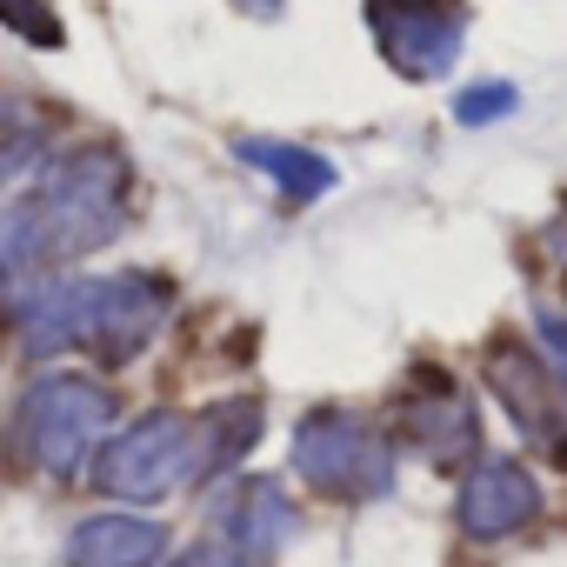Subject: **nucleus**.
<instances>
[{
    "mask_svg": "<svg viewBox=\"0 0 567 567\" xmlns=\"http://www.w3.org/2000/svg\"><path fill=\"white\" fill-rule=\"evenodd\" d=\"M540 514V481L520 461H474L461 487V527L474 540H507Z\"/></svg>",
    "mask_w": 567,
    "mask_h": 567,
    "instance_id": "9d476101",
    "label": "nucleus"
},
{
    "mask_svg": "<svg viewBox=\"0 0 567 567\" xmlns=\"http://www.w3.org/2000/svg\"><path fill=\"white\" fill-rule=\"evenodd\" d=\"M194 474H200V427H187L181 414H147L114 441H101L94 454V487L121 501H161Z\"/></svg>",
    "mask_w": 567,
    "mask_h": 567,
    "instance_id": "20e7f679",
    "label": "nucleus"
},
{
    "mask_svg": "<svg viewBox=\"0 0 567 567\" xmlns=\"http://www.w3.org/2000/svg\"><path fill=\"white\" fill-rule=\"evenodd\" d=\"M127 227V161L114 147H74L48 161L41 187L8 207V274L14 288L34 267L81 260Z\"/></svg>",
    "mask_w": 567,
    "mask_h": 567,
    "instance_id": "f257e3e1",
    "label": "nucleus"
},
{
    "mask_svg": "<svg viewBox=\"0 0 567 567\" xmlns=\"http://www.w3.org/2000/svg\"><path fill=\"white\" fill-rule=\"evenodd\" d=\"M167 321V280L161 274H107L81 288V348L101 361H134Z\"/></svg>",
    "mask_w": 567,
    "mask_h": 567,
    "instance_id": "423d86ee",
    "label": "nucleus"
},
{
    "mask_svg": "<svg viewBox=\"0 0 567 567\" xmlns=\"http://www.w3.org/2000/svg\"><path fill=\"white\" fill-rule=\"evenodd\" d=\"M240 161L260 167L288 200H321L334 187V161H321L315 147H295V141H240Z\"/></svg>",
    "mask_w": 567,
    "mask_h": 567,
    "instance_id": "ddd939ff",
    "label": "nucleus"
},
{
    "mask_svg": "<svg viewBox=\"0 0 567 567\" xmlns=\"http://www.w3.org/2000/svg\"><path fill=\"white\" fill-rule=\"evenodd\" d=\"M487 394L514 414L520 434H534L540 447L567 454V408H560V388H554V374H547L527 348H514V341H494V348H487Z\"/></svg>",
    "mask_w": 567,
    "mask_h": 567,
    "instance_id": "6e6552de",
    "label": "nucleus"
},
{
    "mask_svg": "<svg viewBox=\"0 0 567 567\" xmlns=\"http://www.w3.org/2000/svg\"><path fill=\"white\" fill-rule=\"evenodd\" d=\"M295 474L328 501H374V494L394 487V447L361 414L321 408L295 434Z\"/></svg>",
    "mask_w": 567,
    "mask_h": 567,
    "instance_id": "7ed1b4c3",
    "label": "nucleus"
},
{
    "mask_svg": "<svg viewBox=\"0 0 567 567\" xmlns=\"http://www.w3.org/2000/svg\"><path fill=\"white\" fill-rule=\"evenodd\" d=\"M547 240H554V247H560V260H567V214H560V220L547 227Z\"/></svg>",
    "mask_w": 567,
    "mask_h": 567,
    "instance_id": "6ab92c4d",
    "label": "nucleus"
},
{
    "mask_svg": "<svg viewBox=\"0 0 567 567\" xmlns=\"http://www.w3.org/2000/svg\"><path fill=\"white\" fill-rule=\"evenodd\" d=\"M167 534L134 514H94L68 534V567H154Z\"/></svg>",
    "mask_w": 567,
    "mask_h": 567,
    "instance_id": "f8f14e48",
    "label": "nucleus"
},
{
    "mask_svg": "<svg viewBox=\"0 0 567 567\" xmlns=\"http://www.w3.org/2000/svg\"><path fill=\"white\" fill-rule=\"evenodd\" d=\"M114 421V394L87 374H41L14 408V454L34 474H81V461L101 454V434Z\"/></svg>",
    "mask_w": 567,
    "mask_h": 567,
    "instance_id": "f03ea898",
    "label": "nucleus"
},
{
    "mask_svg": "<svg viewBox=\"0 0 567 567\" xmlns=\"http://www.w3.org/2000/svg\"><path fill=\"white\" fill-rule=\"evenodd\" d=\"M368 28L394 74L441 81L461 61L467 14H461V0H368Z\"/></svg>",
    "mask_w": 567,
    "mask_h": 567,
    "instance_id": "39448f33",
    "label": "nucleus"
},
{
    "mask_svg": "<svg viewBox=\"0 0 567 567\" xmlns=\"http://www.w3.org/2000/svg\"><path fill=\"white\" fill-rule=\"evenodd\" d=\"M214 534L234 554V567H274V554L295 534V507L274 481H240L214 501Z\"/></svg>",
    "mask_w": 567,
    "mask_h": 567,
    "instance_id": "1a4fd4ad",
    "label": "nucleus"
},
{
    "mask_svg": "<svg viewBox=\"0 0 567 567\" xmlns=\"http://www.w3.org/2000/svg\"><path fill=\"white\" fill-rule=\"evenodd\" d=\"M260 434V401H220L200 421V474H227Z\"/></svg>",
    "mask_w": 567,
    "mask_h": 567,
    "instance_id": "4468645a",
    "label": "nucleus"
},
{
    "mask_svg": "<svg viewBox=\"0 0 567 567\" xmlns=\"http://www.w3.org/2000/svg\"><path fill=\"white\" fill-rule=\"evenodd\" d=\"M174 567H234V554H227L220 540H200V547H187V554H174Z\"/></svg>",
    "mask_w": 567,
    "mask_h": 567,
    "instance_id": "a211bd4d",
    "label": "nucleus"
},
{
    "mask_svg": "<svg viewBox=\"0 0 567 567\" xmlns=\"http://www.w3.org/2000/svg\"><path fill=\"white\" fill-rule=\"evenodd\" d=\"M501 114H514V87L507 81H487V87H474V94L454 101V121L461 127H481V121H501Z\"/></svg>",
    "mask_w": 567,
    "mask_h": 567,
    "instance_id": "2eb2a0df",
    "label": "nucleus"
},
{
    "mask_svg": "<svg viewBox=\"0 0 567 567\" xmlns=\"http://www.w3.org/2000/svg\"><path fill=\"white\" fill-rule=\"evenodd\" d=\"M81 288L87 280H21L14 288V334L28 354H61V348H81Z\"/></svg>",
    "mask_w": 567,
    "mask_h": 567,
    "instance_id": "9b49d317",
    "label": "nucleus"
},
{
    "mask_svg": "<svg viewBox=\"0 0 567 567\" xmlns=\"http://www.w3.org/2000/svg\"><path fill=\"white\" fill-rule=\"evenodd\" d=\"M8 28H14L21 41H34V48H54V41H61V21L41 8V0H8Z\"/></svg>",
    "mask_w": 567,
    "mask_h": 567,
    "instance_id": "dca6fc26",
    "label": "nucleus"
},
{
    "mask_svg": "<svg viewBox=\"0 0 567 567\" xmlns=\"http://www.w3.org/2000/svg\"><path fill=\"white\" fill-rule=\"evenodd\" d=\"M401 434L434 461V467H474L481 461V408L441 374V368H421L408 388H401Z\"/></svg>",
    "mask_w": 567,
    "mask_h": 567,
    "instance_id": "0eeeda50",
    "label": "nucleus"
},
{
    "mask_svg": "<svg viewBox=\"0 0 567 567\" xmlns=\"http://www.w3.org/2000/svg\"><path fill=\"white\" fill-rule=\"evenodd\" d=\"M540 341H547L554 374H560V388H567V321H560V315H540Z\"/></svg>",
    "mask_w": 567,
    "mask_h": 567,
    "instance_id": "f3484780",
    "label": "nucleus"
},
{
    "mask_svg": "<svg viewBox=\"0 0 567 567\" xmlns=\"http://www.w3.org/2000/svg\"><path fill=\"white\" fill-rule=\"evenodd\" d=\"M247 14H280V0H240Z\"/></svg>",
    "mask_w": 567,
    "mask_h": 567,
    "instance_id": "aec40b11",
    "label": "nucleus"
}]
</instances>
